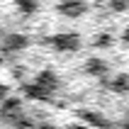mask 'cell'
<instances>
[{
  "instance_id": "obj_5",
  "label": "cell",
  "mask_w": 129,
  "mask_h": 129,
  "mask_svg": "<svg viewBox=\"0 0 129 129\" xmlns=\"http://www.w3.org/2000/svg\"><path fill=\"white\" fill-rule=\"evenodd\" d=\"M5 49L7 51H17V49H24V46H27L29 44V39L27 37H22V34H10V37H5Z\"/></svg>"
},
{
  "instance_id": "obj_7",
  "label": "cell",
  "mask_w": 129,
  "mask_h": 129,
  "mask_svg": "<svg viewBox=\"0 0 129 129\" xmlns=\"http://www.w3.org/2000/svg\"><path fill=\"white\" fill-rule=\"evenodd\" d=\"M105 85H110L112 90H117V93H129V76L127 73H122V76H117L115 80H102Z\"/></svg>"
},
{
  "instance_id": "obj_8",
  "label": "cell",
  "mask_w": 129,
  "mask_h": 129,
  "mask_svg": "<svg viewBox=\"0 0 129 129\" xmlns=\"http://www.w3.org/2000/svg\"><path fill=\"white\" fill-rule=\"evenodd\" d=\"M83 117H85V122H90V124H98V127H110L107 119H102V115H95V112H83Z\"/></svg>"
},
{
  "instance_id": "obj_6",
  "label": "cell",
  "mask_w": 129,
  "mask_h": 129,
  "mask_svg": "<svg viewBox=\"0 0 129 129\" xmlns=\"http://www.w3.org/2000/svg\"><path fill=\"white\" fill-rule=\"evenodd\" d=\"M22 90H24V95H27V98H39V100H44V98H49V90H44L42 85H39V83H24V85H22Z\"/></svg>"
},
{
  "instance_id": "obj_12",
  "label": "cell",
  "mask_w": 129,
  "mask_h": 129,
  "mask_svg": "<svg viewBox=\"0 0 129 129\" xmlns=\"http://www.w3.org/2000/svg\"><path fill=\"white\" fill-rule=\"evenodd\" d=\"M5 98H7V88H5V85H0V102L5 100Z\"/></svg>"
},
{
  "instance_id": "obj_10",
  "label": "cell",
  "mask_w": 129,
  "mask_h": 129,
  "mask_svg": "<svg viewBox=\"0 0 129 129\" xmlns=\"http://www.w3.org/2000/svg\"><path fill=\"white\" fill-rule=\"evenodd\" d=\"M110 7L115 12H124V10H129V0H110Z\"/></svg>"
},
{
  "instance_id": "obj_2",
  "label": "cell",
  "mask_w": 129,
  "mask_h": 129,
  "mask_svg": "<svg viewBox=\"0 0 129 129\" xmlns=\"http://www.w3.org/2000/svg\"><path fill=\"white\" fill-rule=\"evenodd\" d=\"M85 10H88V5L83 0H63L58 5V12L63 15V17H80Z\"/></svg>"
},
{
  "instance_id": "obj_4",
  "label": "cell",
  "mask_w": 129,
  "mask_h": 129,
  "mask_svg": "<svg viewBox=\"0 0 129 129\" xmlns=\"http://www.w3.org/2000/svg\"><path fill=\"white\" fill-rule=\"evenodd\" d=\"M37 83H39L44 90L54 93V88L58 85V78H56V73H51V71H42L39 76H37Z\"/></svg>"
},
{
  "instance_id": "obj_15",
  "label": "cell",
  "mask_w": 129,
  "mask_h": 129,
  "mask_svg": "<svg viewBox=\"0 0 129 129\" xmlns=\"http://www.w3.org/2000/svg\"><path fill=\"white\" fill-rule=\"evenodd\" d=\"M66 129H85V127H78V124H71V127H66Z\"/></svg>"
},
{
  "instance_id": "obj_9",
  "label": "cell",
  "mask_w": 129,
  "mask_h": 129,
  "mask_svg": "<svg viewBox=\"0 0 129 129\" xmlns=\"http://www.w3.org/2000/svg\"><path fill=\"white\" fill-rule=\"evenodd\" d=\"M17 7H20V12L32 15L37 10V0H17Z\"/></svg>"
},
{
  "instance_id": "obj_14",
  "label": "cell",
  "mask_w": 129,
  "mask_h": 129,
  "mask_svg": "<svg viewBox=\"0 0 129 129\" xmlns=\"http://www.w3.org/2000/svg\"><path fill=\"white\" fill-rule=\"evenodd\" d=\"M124 42H129V27L124 29Z\"/></svg>"
},
{
  "instance_id": "obj_3",
  "label": "cell",
  "mask_w": 129,
  "mask_h": 129,
  "mask_svg": "<svg viewBox=\"0 0 129 129\" xmlns=\"http://www.w3.org/2000/svg\"><path fill=\"white\" fill-rule=\"evenodd\" d=\"M85 71L90 73V76L105 78V73H107V63H105L102 58H88V61H85Z\"/></svg>"
},
{
  "instance_id": "obj_13",
  "label": "cell",
  "mask_w": 129,
  "mask_h": 129,
  "mask_svg": "<svg viewBox=\"0 0 129 129\" xmlns=\"http://www.w3.org/2000/svg\"><path fill=\"white\" fill-rule=\"evenodd\" d=\"M22 76H24V68H15V78L22 80Z\"/></svg>"
},
{
  "instance_id": "obj_11",
  "label": "cell",
  "mask_w": 129,
  "mask_h": 129,
  "mask_svg": "<svg viewBox=\"0 0 129 129\" xmlns=\"http://www.w3.org/2000/svg\"><path fill=\"white\" fill-rule=\"evenodd\" d=\"M110 44H112V37H110V34L95 37V46H110Z\"/></svg>"
},
{
  "instance_id": "obj_1",
  "label": "cell",
  "mask_w": 129,
  "mask_h": 129,
  "mask_svg": "<svg viewBox=\"0 0 129 129\" xmlns=\"http://www.w3.org/2000/svg\"><path fill=\"white\" fill-rule=\"evenodd\" d=\"M51 46H56L58 51H73L80 46V37L78 34H58L51 37Z\"/></svg>"
}]
</instances>
